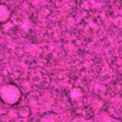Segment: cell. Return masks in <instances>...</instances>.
Wrapping results in <instances>:
<instances>
[{"label": "cell", "mask_w": 122, "mask_h": 122, "mask_svg": "<svg viewBox=\"0 0 122 122\" xmlns=\"http://www.w3.org/2000/svg\"><path fill=\"white\" fill-rule=\"evenodd\" d=\"M22 92L20 88L15 85H5L0 88V98L5 104L15 105L21 99Z\"/></svg>", "instance_id": "obj_1"}, {"label": "cell", "mask_w": 122, "mask_h": 122, "mask_svg": "<svg viewBox=\"0 0 122 122\" xmlns=\"http://www.w3.org/2000/svg\"><path fill=\"white\" fill-rule=\"evenodd\" d=\"M10 17V10L6 5H0V23H5Z\"/></svg>", "instance_id": "obj_2"}, {"label": "cell", "mask_w": 122, "mask_h": 122, "mask_svg": "<svg viewBox=\"0 0 122 122\" xmlns=\"http://www.w3.org/2000/svg\"><path fill=\"white\" fill-rule=\"evenodd\" d=\"M18 114L21 117H29L30 115V108L26 106H22L20 110H18Z\"/></svg>", "instance_id": "obj_3"}]
</instances>
